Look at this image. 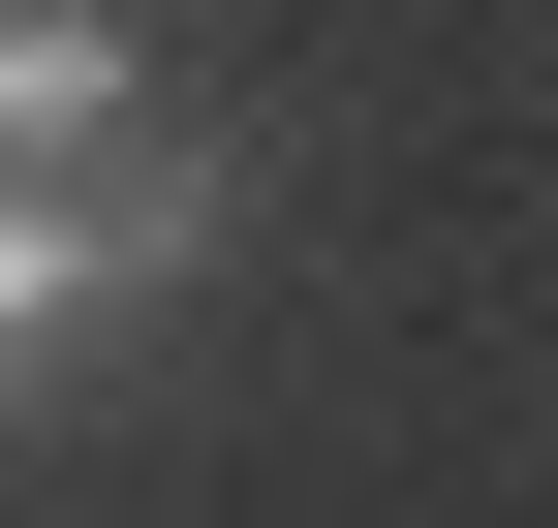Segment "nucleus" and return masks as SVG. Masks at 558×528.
<instances>
[{
  "label": "nucleus",
  "instance_id": "nucleus-1",
  "mask_svg": "<svg viewBox=\"0 0 558 528\" xmlns=\"http://www.w3.org/2000/svg\"><path fill=\"white\" fill-rule=\"evenodd\" d=\"M218 218H248V156H218V124H156V156H94V187H0V435H32L156 280H218Z\"/></svg>",
  "mask_w": 558,
  "mask_h": 528
},
{
  "label": "nucleus",
  "instance_id": "nucleus-2",
  "mask_svg": "<svg viewBox=\"0 0 558 528\" xmlns=\"http://www.w3.org/2000/svg\"><path fill=\"white\" fill-rule=\"evenodd\" d=\"M94 156H156V32L124 0H0V187H94Z\"/></svg>",
  "mask_w": 558,
  "mask_h": 528
}]
</instances>
